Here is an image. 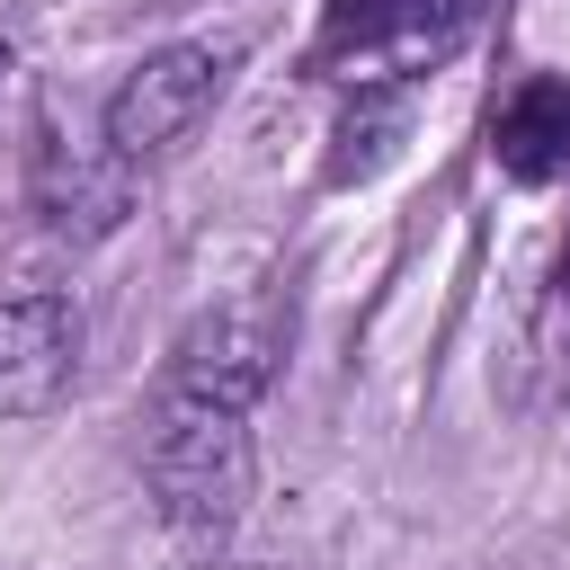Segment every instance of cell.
<instances>
[{
	"mask_svg": "<svg viewBox=\"0 0 570 570\" xmlns=\"http://www.w3.org/2000/svg\"><path fill=\"white\" fill-rule=\"evenodd\" d=\"M276 374V303L267 294H232L214 312H196L151 383L142 410V490L151 517L178 552L214 561L258 490V445H249V410Z\"/></svg>",
	"mask_w": 570,
	"mask_h": 570,
	"instance_id": "cell-1",
	"label": "cell"
},
{
	"mask_svg": "<svg viewBox=\"0 0 570 570\" xmlns=\"http://www.w3.org/2000/svg\"><path fill=\"white\" fill-rule=\"evenodd\" d=\"M481 0H321L303 71L330 89H419L436 62L463 53Z\"/></svg>",
	"mask_w": 570,
	"mask_h": 570,
	"instance_id": "cell-2",
	"label": "cell"
},
{
	"mask_svg": "<svg viewBox=\"0 0 570 570\" xmlns=\"http://www.w3.org/2000/svg\"><path fill=\"white\" fill-rule=\"evenodd\" d=\"M232 71H240V45L223 36H169V45H151L125 80H116V98H107V116H98V142L125 160V169H160L169 151H187L196 134H205V116L223 107V89H232Z\"/></svg>",
	"mask_w": 570,
	"mask_h": 570,
	"instance_id": "cell-3",
	"label": "cell"
},
{
	"mask_svg": "<svg viewBox=\"0 0 570 570\" xmlns=\"http://www.w3.org/2000/svg\"><path fill=\"white\" fill-rule=\"evenodd\" d=\"M80 374V312L62 285L0 294V419H45Z\"/></svg>",
	"mask_w": 570,
	"mask_h": 570,
	"instance_id": "cell-4",
	"label": "cell"
},
{
	"mask_svg": "<svg viewBox=\"0 0 570 570\" xmlns=\"http://www.w3.org/2000/svg\"><path fill=\"white\" fill-rule=\"evenodd\" d=\"M490 160L517 187H561L570 178V80L525 71L499 107H490Z\"/></svg>",
	"mask_w": 570,
	"mask_h": 570,
	"instance_id": "cell-5",
	"label": "cell"
},
{
	"mask_svg": "<svg viewBox=\"0 0 570 570\" xmlns=\"http://www.w3.org/2000/svg\"><path fill=\"white\" fill-rule=\"evenodd\" d=\"M125 196H134V169L107 142H98V160H80V151H62L53 125L36 134V214L53 232H107L125 214Z\"/></svg>",
	"mask_w": 570,
	"mask_h": 570,
	"instance_id": "cell-6",
	"label": "cell"
},
{
	"mask_svg": "<svg viewBox=\"0 0 570 570\" xmlns=\"http://www.w3.org/2000/svg\"><path fill=\"white\" fill-rule=\"evenodd\" d=\"M410 107H419V89H347V107H338V125H330V187H347V178H374L392 151H401V134H410Z\"/></svg>",
	"mask_w": 570,
	"mask_h": 570,
	"instance_id": "cell-7",
	"label": "cell"
},
{
	"mask_svg": "<svg viewBox=\"0 0 570 570\" xmlns=\"http://www.w3.org/2000/svg\"><path fill=\"white\" fill-rule=\"evenodd\" d=\"M0 80H9V45H0Z\"/></svg>",
	"mask_w": 570,
	"mask_h": 570,
	"instance_id": "cell-8",
	"label": "cell"
}]
</instances>
